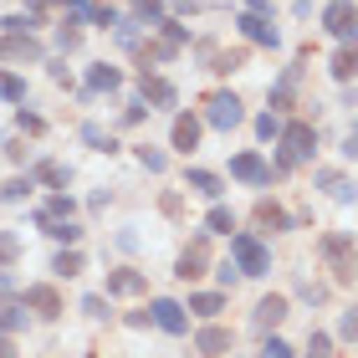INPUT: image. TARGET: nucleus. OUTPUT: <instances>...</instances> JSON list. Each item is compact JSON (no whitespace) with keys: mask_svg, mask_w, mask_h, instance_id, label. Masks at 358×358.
Wrapping results in <instances>:
<instances>
[{"mask_svg":"<svg viewBox=\"0 0 358 358\" xmlns=\"http://www.w3.org/2000/svg\"><path fill=\"white\" fill-rule=\"evenodd\" d=\"M138 164L149 174H164V154H159V149H138Z\"/></svg>","mask_w":358,"mask_h":358,"instance_id":"obj_31","label":"nucleus"},{"mask_svg":"<svg viewBox=\"0 0 358 358\" xmlns=\"http://www.w3.org/2000/svg\"><path fill=\"white\" fill-rule=\"evenodd\" d=\"M108 292H113V297H138V292H143V276L123 266V271H113V276H108Z\"/></svg>","mask_w":358,"mask_h":358,"instance_id":"obj_15","label":"nucleus"},{"mask_svg":"<svg viewBox=\"0 0 358 358\" xmlns=\"http://www.w3.org/2000/svg\"><path fill=\"white\" fill-rule=\"evenodd\" d=\"M231 174L246 179V185H271V164H266L262 154H236L231 159Z\"/></svg>","mask_w":358,"mask_h":358,"instance_id":"obj_7","label":"nucleus"},{"mask_svg":"<svg viewBox=\"0 0 358 358\" xmlns=\"http://www.w3.org/2000/svg\"><path fill=\"white\" fill-rule=\"evenodd\" d=\"M205 231H215V236H231V231H236V215H231L225 205H215V210L205 215Z\"/></svg>","mask_w":358,"mask_h":358,"instance_id":"obj_20","label":"nucleus"},{"mask_svg":"<svg viewBox=\"0 0 358 358\" xmlns=\"http://www.w3.org/2000/svg\"><path fill=\"white\" fill-rule=\"evenodd\" d=\"M174 276H179V282H194V276H205V231L194 236V241H189V251L174 262Z\"/></svg>","mask_w":358,"mask_h":358,"instance_id":"obj_8","label":"nucleus"},{"mask_svg":"<svg viewBox=\"0 0 358 358\" xmlns=\"http://www.w3.org/2000/svg\"><path fill=\"white\" fill-rule=\"evenodd\" d=\"M333 200H338V205L358 200V185H348V179H333Z\"/></svg>","mask_w":358,"mask_h":358,"instance_id":"obj_35","label":"nucleus"},{"mask_svg":"<svg viewBox=\"0 0 358 358\" xmlns=\"http://www.w3.org/2000/svg\"><path fill=\"white\" fill-rule=\"evenodd\" d=\"M6 292H10V276H6V271H0V297H6Z\"/></svg>","mask_w":358,"mask_h":358,"instance_id":"obj_44","label":"nucleus"},{"mask_svg":"<svg viewBox=\"0 0 358 358\" xmlns=\"http://www.w3.org/2000/svg\"><path fill=\"white\" fill-rule=\"evenodd\" d=\"M83 313L87 317H108V302L103 297H83Z\"/></svg>","mask_w":358,"mask_h":358,"instance_id":"obj_40","label":"nucleus"},{"mask_svg":"<svg viewBox=\"0 0 358 358\" xmlns=\"http://www.w3.org/2000/svg\"><path fill=\"white\" fill-rule=\"evenodd\" d=\"M118 83H123V72H118V67H108V62H97V67L87 72V87H92V92H113Z\"/></svg>","mask_w":358,"mask_h":358,"instance_id":"obj_18","label":"nucleus"},{"mask_svg":"<svg viewBox=\"0 0 358 358\" xmlns=\"http://www.w3.org/2000/svg\"><path fill=\"white\" fill-rule=\"evenodd\" d=\"M41 179H46V185H67V169H62V164H41Z\"/></svg>","mask_w":358,"mask_h":358,"instance_id":"obj_39","label":"nucleus"},{"mask_svg":"<svg viewBox=\"0 0 358 358\" xmlns=\"http://www.w3.org/2000/svg\"><path fill=\"white\" fill-rule=\"evenodd\" d=\"M343 251H353V236H348V231H338V236L322 241V256H328V262H338Z\"/></svg>","mask_w":358,"mask_h":358,"instance_id":"obj_22","label":"nucleus"},{"mask_svg":"<svg viewBox=\"0 0 358 358\" xmlns=\"http://www.w3.org/2000/svg\"><path fill=\"white\" fill-rule=\"evenodd\" d=\"M21 328V313H15V307H0V333H15Z\"/></svg>","mask_w":358,"mask_h":358,"instance_id":"obj_38","label":"nucleus"},{"mask_svg":"<svg viewBox=\"0 0 358 358\" xmlns=\"http://www.w3.org/2000/svg\"><path fill=\"white\" fill-rule=\"evenodd\" d=\"M189 313L215 317V313H225V297H220V292H194V297H189Z\"/></svg>","mask_w":358,"mask_h":358,"instance_id":"obj_19","label":"nucleus"},{"mask_svg":"<svg viewBox=\"0 0 358 358\" xmlns=\"http://www.w3.org/2000/svg\"><path fill=\"white\" fill-rule=\"evenodd\" d=\"M41 231L52 241H62V246H77V236H83V231H77V220H52V225H41Z\"/></svg>","mask_w":358,"mask_h":358,"instance_id":"obj_21","label":"nucleus"},{"mask_svg":"<svg viewBox=\"0 0 358 358\" xmlns=\"http://www.w3.org/2000/svg\"><path fill=\"white\" fill-rule=\"evenodd\" d=\"M0 26H6V31H36V26H41V15H36V10H21V15H6Z\"/></svg>","mask_w":358,"mask_h":358,"instance_id":"obj_26","label":"nucleus"},{"mask_svg":"<svg viewBox=\"0 0 358 358\" xmlns=\"http://www.w3.org/2000/svg\"><path fill=\"white\" fill-rule=\"evenodd\" d=\"M343 159H358V128H348V138H343Z\"/></svg>","mask_w":358,"mask_h":358,"instance_id":"obj_41","label":"nucleus"},{"mask_svg":"<svg viewBox=\"0 0 358 358\" xmlns=\"http://www.w3.org/2000/svg\"><path fill=\"white\" fill-rule=\"evenodd\" d=\"M251 6V15H271V0H246Z\"/></svg>","mask_w":358,"mask_h":358,"instance_id":"obj_42","label":"nucleus"},{"mask_svg":"<svg viewBox=\"0 0 358 358\" xmlns=\"http://www.w3.org/2000/svg\"><path fill=\"white\" fill-rule=\"evenodd\" d=\"M338 333H343V338H353V343H358V307H348V313H343V322H338Z\"/></svg>","mask_w":358,"mask_h":358,"instance_id":"obj_37","label":"nucleus"},{"mask_svg":"<svg viewBox=\"0 0 358 358\" xmlns=\"http://www.w3.org/2000/svg\"><path fill=\"white\" fill-rule=\"evenodd\" d=\"M256 134L262 138H282V118H276V113H262V118H256Z\"/></svg>","mask_w":358,"mask_h":358,"instance_id":"obj_29","label":"nucleus"},{"mask_svg":"<svg viewBox=\"0 0 358 358\" xmlns=\"http://www.w3.org/2000/svg\"><path fill=\"white\" fill-rule=\"evenodd\" d=\"M262 358H297V353H292L282 338H266V343H262Z\"/></svg>","mask_w":358,"mask_h":358,"instance_id":"obj_32","label":"nucleus"},{"mask_svg":"<svg viewBox=\"0 0 358 358\" xmlns=\"http://www.w3.org/2000/svg\"><path fill=\"white\" fill-rule=\"evenodd\" d=\"M83 138L92 143V149H103V154H113V149H118V143H113V138H108V134H103L97 123H87V128H83Z\"/></svg>","mask_w":358,"mask_h":358,"instance_id":"obj_28","label":"nucleus"},{"mask_svg":"<svg viewBox=\"0 0 358 358\" xmlns=\"http://www.w3.org/2000/svg\"><path fill=\"white\" fill-rule=\"evenodd\" d=\"M143 103L174 108V103H179V92H174V83H164V77H149V72H143Z\"/></svg>","mask_w":358,"mask_h":358,"instance_id":"obj_13","label":"nucleus"},{"mask_svg":"<svg viewBox=\"0 0 358 358\" xmlns=\"http://www.w3.org/2000/svg\"><path fill=\"white\" fill-rule=\"evenodd\" d=\"M194 143H200V118H194V113H179V118H174V149L189 154Z\"/></svg>","mask_w":358,"mask_h":358,"instance_id":"obj_12","label":"nucleus"},{"mask_svg":"<svg viewBox=\"0 0 358 358\" xmlns=\"http://www.w3.org/2000/svg\"><path fill=\"white\" fill-rule=\"evenodd\" d=\"M205 118L215 123V128H236L246 113H241V97L236 92H210L205 97Z\"/></svg>","mask_w":358,"mask_h":358,"instance_id":"obj_4","label":"nucleus"},{"mask_svg":"<svg viewBox=\"0 0 358 358\" xmlns=\"http://www.w3.org/2000/svg\"><path fill=\"white\" fill-rule=\"evenodd\" d=\"M15 256H21V241H15L10 231H0V262H6V266H10V262H15Z\"/></svg>","mask_w":358,"mask_h":358,"instance_id":"obj_30","label":"nucleus"},{"mask_svg":"<svg viewBox=\"0 0 358 358\" xmlns=\"http://www.w3.org/2000/svg\"><path fill=\"white\" fill-rule=\"evenodd\" d=\"M0 358H15V348H10V338H0Z\"/></svg>","mask_w":358,"mask_h":358,"instance_id":"obj_43","label":"nucleus"},{"mask_svg":"<svg viewBox=\"0 0 358 358\" xmlns=\"http://www.w3.org/2000/svg\"><path fill=\"white\" fill-rule=\"evenodd\" d=\"M287 317V297H276V292H271V297H262V302H256V328H276V322H282Z\"/></svg>","mask_w":358,"mask_h":358,"instance_id":"obj_14","label":"nucleus"},{"mask_svg":"<svg viewBox=\"0 0 358 358\" xmlns=\"http://www.w3.org/2000/svg\"><path fill=\"white\" fill-rule=\"evenodd\" d=\"M317 154V128L313 123H282V154H276V174H287L292 164H307Z\"/></svg>","mask_w":358,"mask_h":358,"instance_id":"obj_1","label":"nucleus"},{"mask_svg":"<svg viewBox=\"0 0 358 358\" xmlns=\"http://www.w3.org/2000/svg\"><path fill=\"white\" fill-rule=\"evenodd\" d=\"M322 26H328L343 46H358V6H353V0H328V10H322Z\"/></svg>","mask_w":358,"mask_h":358,"instance_id":"obj_3","label":"nucleus"},{"mask_svg":"<svg viewBox=\"0 0 358 358\" xmlns=\"http://www.w3.org/2000/svg\"><path fill=\"white\" fill-rule=\"evenodd\" d=\"M328 348H333L328 333H313V338H307V353H313V358H328Z\"/></svg>","mask_w":358,"mask_h":358,"instance_id":"obj_36","label":"nucleus"},{"mask_svg":"<svg viewBox=\"0 0 358 358\" xmlns=\"http://www.w3.org/2000/svg\"><path fill=\"white\" fill-rule=\"evenodd\" d=\"M231 256H236V271H241V276H266V271H271V251H266L256 236H246V231L231 236Z\"/></svg>","mask_w":358,"mask_h":358,"instance_id":"obj_2","label":"nucleus"},{"mask_svg":"<svg viewBox=\"0 0 358 358\" xmlns=\"http://www.w3.org/2000/svg\"><path fill=\"white\" fill-rule=\"evenodd\" d=\"M185 185H189L194 194H205V200H220V174H210V169H189Z\"/></svg>","mask_w":358,"mask_h":358,"instance_id":"obj_16","label":"nucleus"},{"mask_svg":"<svg viewBox=\"0 0 358 358\" xmlns=\"http://www.w3.org/2000/svg\"><path fill=\"white\" fill-rule=\"evenodd\" d=\"M77 41H83V31H77L72 21H67V26H62V31H57V46H62V52H72V46H77Z\"/></svg>","mask_w":358,"mask_h":358,"instance_id":"obj_33","label":"nucleus"},{"mask_svg":"<svg viewBox=\"0 0 358 358\" xmlns=\"http://www.w3.org/2000/svg\"><path fill=\"white\" fill-rule=\"evenodd\" d=\"M149 322H159L164 333H185V328H189V322H185V307H179V302H169V297H159V302H154Z\"/></svg>","mask_w":358,"mask_h":358,"instance_id":"obj_9","label":"nucleus"},{"mask_svg":"<svg viewBox=\"0 0 358 358\" xmlns=\"http://www.w3.org/2000/svg\"><path fill=\"white\" fill-rule=\"evenodd\" d=\"M236 26H241V36H246V41H256V46H282V31H276L271 21H266V15H236Z\"/></svg>","mask_w":358,"mask_h":358,"instance_id":"obj_6","label":"nucleus"},{"mask_svg":"<svg viewBox=\"0 0 358 358\" xmlns=\"http://www.w3.org/2000/svg\"><path fill=\"white\" fill-rule=\"evenodd\" d=\"M31 6H52V0H31Z\"/></svg>","mask_w":358,"mask_h":358,"instance_id":"obj_45","label":"nucleus"},{"mask_svg":"<svg viewBox=\"0 0 358 358\" xmlns=\"http://www.w3.org/2000/svg\"><path fill=\"white\" fill-rule=\"evenodd\" d=\"M0 57L6 62H41V41L31 31H6L0 36Z\"/></svg>","mask_w":358,"mask_h":358,"instance_id":"obj_5","label":"nucleus"},{"mask_svg":"<svg viewBox=\"0 0 358 358\" xmlns=\"http://www.w3.org/2000/svg\"><path fill=\"white\" fill-rule=\"evenodd\" d=\"M31 189H36V185H31V174H26V179H10V185H6V189H0V200H10V205H21V200H26V194H31Z\"/></svg>","mask_w":358,"mask_h":358,"instance_id":"obj_25","label":"nucleus"},{"mask_svg":"<svg viewBox=\"0 0 358 358\" xmlns=\"http://www.w3.org/2000/svg\"><path fill=\"white\" fill-rule=\"evenodd\" d=\"M134 21H164V6L159 0H134Z\"/></svg>","mask_w":358,"mask_h":358,"instance_id":"obj_27","label":"nucleus"},{"mask_svg":"<svg viewBox=\"0 0 358 358\" xmlns=\"http://www.w3.org/2000/svg\"><path fill=\"white\" fill-rule=\"evenodd\" d=\"M52 271L57 276H77V271H83V251H62L57 262H52Z\"/></svg>","mask_w":358,"mask_h":358,"instance_id":"obj_24","label":"nucleus"},{"mask_svg":"<svg viewBox=\"0 0 358 358\" xmlns=\"http://www.w3.org/2000/svg\"><path fill=\"white\" fill-rule=\"evenodd\" d=\"M0 92H6L10 103H21V97H26V83H21V77H0Z\"/></svg>","mask_w":358,"mask_h":358,"instance_id":"obj_34","label":"nucleus"},{"mask_svg":"<svg viewBox=\"0 0 358 358\" xmlns=\"http://www.w3.org/2000/svg\"><path fill=\"white\" fill-rule=\"evenodd\" d=\"M26 307H31V313H41V317H57L62 313V297H57V287H26Z\"/></svg>","mask_w":358,"mask_h":358,"instance_id":"obj_11","label":"nucleus"},{"mask_svg":"<svg viewBox=\"0 0 358 358\" xmlns=\"http://www.w3.org/2000/svg\"><path fill=\"white\" fill-rule=\"evenodd\" d=\"M231 343H236V338H231V328H200V333H194V348H200L205 358H220Z\"/></svg>","mask_w":358,"mask_h":358,"instance_id":"obj_10","label":"nucleus"},{"mask_svg":"<svg viewBox=\"0 0 358 358\" xmlns=\"http://www.w3.org/2000/svg\"><path fill=\"white\" fill-rule=\"evenodd\" d=\"M256 220H262V225H271V231H287V225H292V220L282 215V210H276V205H266V200L256 205Z\"/></svg>","mask_w":358,"mask_h":358,"instance_id":"obj_23","label":"nucleus"},{"mask_svg":"<svg viewBox=\"0 0 358 358\" xmlns=\"http://www.w3.org/2000/svg\"><path fill=\"white\" fill-rule=\"evenodd\" d=\"M333 77L338 83H353L358 77V46H338L333 52Z\"/></svg>","mask_w":358,"mask_h":358,"instance_id":"obj_17","label":"nucleus"}]
</instances>
